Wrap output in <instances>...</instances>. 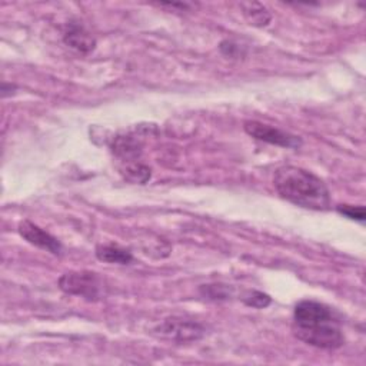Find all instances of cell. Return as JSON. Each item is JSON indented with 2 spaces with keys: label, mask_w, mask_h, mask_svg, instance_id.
<instances>
[{
  "label": "cell",
  "mask_w": 366,
  "mask_h": 366,
  "mask_svg": "<svg viewBox=\"0 0 366 366\" xmlns=\"http://www.w3.org/2000/svg\"><path fill=\"white\" fill-rule=\"evenodd\" d=\"M292 332L299 340L319 349H339L345 342L333 310L316 300H300L295 306Z\"/></svg>",
  "instance_id": "cell-1"
},
{
  "label": "cell",
  "mask_w": 366,
  "mask_h": 366,
  "mask_svg": "<svg viewBox=\"0 0 366 366\" xmlns=\"http://www.w3.org/2000/svg\"><path fill=\"white\" fill-rule=\"evenodd\" d=\"M273 186L282 199L296 206L319 212L330 209V192L326 183L306 169L278 168L273 175Z\"/></svg>",
  "instance_id": "cell-2"
},
{
  "label": "cell",
  "mask_w": 366,
  "mask_h": 366,
  "mask_svg": "<svg viewBox=\"0 0 366 366\" xmlns=\"http://www.w3.org/2000/svg\"><path fill=\"white\" fill-rule=\"evenodd\" d=\"M103 283L101 278L93 272H68L61 276L59 288L73 296L83 298L86 300H99L103 293Z\"/></svg>",
  "instance_id": "cell-3"
},
{
  "label": "cell",
  "mask_w": 366,
  "mask_h": 366,
  "mask_svg": "<svg viewBox=\"0 0 366 366\" xmlns=\"http://www.w3.org/2000/svg\"><path fill=\"white\" fill-rule=\"evenodd\" d=\"M243 129L250 138L275 145V146L288 148V149H298L302 146V139L299 136H295L292 133H288L285 131H280L278 128L269 126L258 121L245 122Z\"/></svg>",
  "instance_id": "cell-4"
},
{
  "label": "cell",
  "mask_w": 366,
  "mask_h": 366,
  "mask_svg": "<svg viewBox=\"0 0 366 366\" xmlns=\"http://www.w3.org/2000/svg\"><path fill=\"white\" fill-rule=\"evenodd\" d=\"M158 332L166 339L185 343L199 340L205 335V327L198 322L183 317H169L159 325Z\"/></svg>",
  "instance_id": "cell-5"
},
{
  "label": "cell",
  "mask_w": 366,
  "mask_h": 366,
  "mask_svg": "<svg viewBox=\"0 0 366 366\" xmlns=\"http://www.w3.org/2000/svg\"><path fill=\"white\" fill-rule=\"evenodd\" d=\"M18 230H19V235L25 240H28L31 245H34L42 250H46L55 256L62 255V250H63L62 243L55 236H52L49 232L44 230L34 222L22 220L18 226Z\"/></svg>",
  "instance_id": "cell-6"
},
{
  "label": "cell",
  "mask_w": 366,
  "mask_h": 366,
  "mask_svg": "<svg viewBox=\"0 0 366 366\" xmlns=\"http://www.w3.org/2000/svg\"><path fill=\"white\" fill-rule=\"evenodd\" d=\"M63 42L79 54H91L96 48V39L82 25L71 24L63 35Z\"/></svg>",
  "instance_id": "cell-7"
},
{
  "label": "cell",
  "mask_w": 366,
  "mask_h": 366,
  "mask_svg": "<svg viewBox=\"0 0 366 366\" xmlns=\"http://www.w3.org/2000/svg\"><path fill=\"white\" fill-rule=\"evenodd\" d=\"M142 142L135 136H118L112 143V152L123 162H135L142 153Z\"/></svg>",
  "instance_id": "cell-8"
},
{
  "label": "cell",
  "mask_w": 366,
  "mask_h": 366,
  "mask_svg": "<svg viewBox=\"0 0 366 366\" xmlns=\"http://www.w3.org/2000/svg\"><path fill=\"white\" fill-rule=\"evenodd\" d=\"M96 258L105 263H116V265H129L133 260V255L129 249L122 248L115 243L99 245L96 248Z\"/></svg>",
  "instance_id": "cell-9"
},
{
  "label": "cell",
  "mask_w": 366,
  "mask_h": 366,
  "mask_svg": "<svg viewBox=\"0 0 366 366\" xmlns=\"http://www.w3.org/2000/svg\"><path fill=\"white\" fill-rule=\"evenodd\" d=\"M242 9H243L245 18L248 19L249 25H252V26L265 28L272 21V15L268 11V8L260 4H243Z\"/></svg>",
  "instance_id": "cell-10"
},
{
  "label": "cell",
  "mask_w": 366,
  "mask_h": 366,
  "mask_svg": "<svg viewBox=\"0 0 366 366\" xmlns=\"http://www.w3.org/2000/svg\"><path fill=\"white\" fill-rule=\"evenodd\" d=\"M122 173L125 178L133 183H146L151 179V169L145 165L136 163V162H128L126 168L122 169Z\"/></svg>",
  "instance_id": "cell-11"
},
{
  "label": "cell",
  "mask_w": 366,
  "mask_h": 366,
  "mask_svg": "<svg viewBox=\"0 0 366 366\" xmlns=\"http://www.w3.org/2000/svg\"><path fill=\"white\" fill-rule=\"evenodd\" d=\"M245 305L250 306V307H256V309H265L272 303V298L263 292L259 290H252L250 293H248L243 298Z\"/></svg>",
  "instance_id": "cell-12"
},
{
  "label": "cell",
  "mask_w": 366,
  "mask_h": 366,
  "mask_svg": "<svg viewBox=\"0 0 366 366\" xmlns=\"http://www.w3.org/2000/svg\"><path fill=\"white\" fill-rule=\"evenodd\" d=\"M200 292L213 300H220V299H228L230 296V289L225 285H205L202 286Z\"/></svg>",
  "instance_id": "cell-13"
},
{
  "label": "cell",
  "mask_w": 366,
  "mask_h": 366,
  "mask_svg": "<svg viewBox=\"0 0 366 366\" xmlns=\"http://www.w3.org/2000/svg\"><path fill=\"white\" fill-rule=\"evenodd\" d=\"M337 212L349 219L363 222L365 220V208L363 206H350V205H340L336 208Z\"/></svg>",
  "instance_id": "cell-14"
},
{
  "label": "cell",
  "mask_w": 366,
  "mask_h": 366,
  "mask_svg": "<svg viewBox=\"0 0 366 366\" xmlns=\"http://www.w3.org/2000/svg\"><path fill=\"white\" fill-rule=\"evenodd\" d=\"M16 85H12V83H6V82H4L2 83V98L5 99V98H8V96H11V95H15V92H16Z\"/></svg>",
  "instance_id": "cell-15"
}]
</instances>
